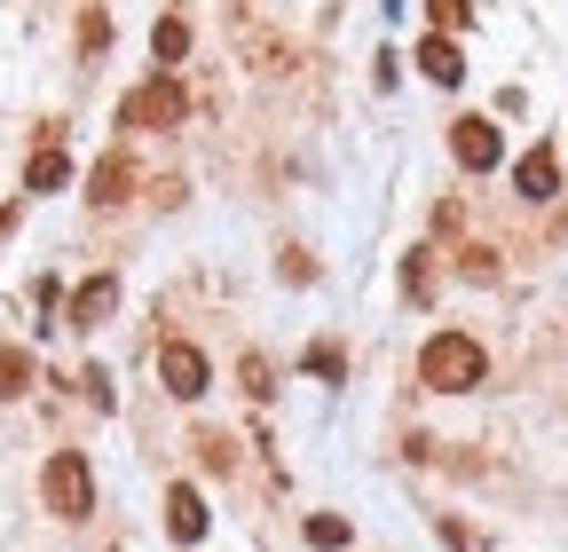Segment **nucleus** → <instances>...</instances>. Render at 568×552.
Here are the masks:
<instances>
[{
  "label": "nucleus",
  "mask_w": 568,
  "mask_h": 552,
  "mask_svg": "<svg viewBox=\"0 0 568 552\" xmlns=\"http://www.w3.org/2000/svg\"><path fill=\"white\" fill-rule=\"evenodd\" d=\"M418 72L435 80V88H458V80H466V55H458V40H443V32H435V40H418Z\"/></svg>",
  "instance_id": "6e6552de"
},
{
  "label": "nucleus",
  "mask_w": 568,
  "mask_h": 552,
  "mask_svg": "<svg viewBox=\"0 0 568 552\" xmlns=\"http://www.w3.org/2000/svg\"><path fill=\"white\" fill-rule=\"evenodd\" d=\"M32 387V356L24 348H0V402H17Z\"/></svg>",
  "instance_id": "ddd939ff"
},
{
  "label": "nucleus",
  "mask_w": 568,
  "mask_h": 552,
  "mask_svg": "<svg viewBox=\"0 0 568 552\" xmlns=\"http://www.w3.org/2000/svg\"><path fill=\"white\" fill-rule=\"evenodd\" d=\"M119 119H126V126H182V119H190V95H182L174 72H159V80H142V88L126 95Z\"/></svg>",
  "instance_id": "7ed1b4c3"
},
{
  "label": "nucleus",
  "mask_w": 568,
  "mask_h": 552,
  "mask_svg": "<svg viewBox=\"0 0 568 552\" xmlns=\"http://www.w3.org/2000/svg\"><path fill=\"white\" fill-rule=\"evenodd\" d=\"M426 17H435V24H443V32H458V24H466V17H474V9H466V0H426Z\"/></svg>",
  "instance_id": "2eb2a0df"
},
{
  "label": "nucleus",
  "mask_w": 568,
  "mask_h": 552,
  "mask_svg": "<svg viewBox=\"0 0 568 552\" xmlns=\"http://www.w3.org/2000/svg\"><path fill=\"white\" fill-rule=\"evenodd\" d=\"M111 308H119V276H88V285L71 293V331H95Z\"/></svg>",
  "instance_id": "0eeeda50"
},
{
  "label": "nucleus",
  "mask_w": 568,
  "mask_h": 552,
  "mask_svg": "<svg viewBox=\"0 0 568 552\" xmlns=\"http://www.w3.org/2000/svg\"><path fill=\"white\" fill-rule=\"evenodd\" d=\"M159 379H166V395H174V402H197L213 371H205V356L190 348V339H166V348H159Z\"/></svg>",
  "instance_id": "20e7f679"
},
{
  "label": "nucleus",
  "mask_w": 568,
  "mask_h": 552,
  "mask_svg": "<svg viewBox=\"0 0 568 552\" xmlns=\"http://www.w3.org/2000/svg\"><path fill=\"white\" fill-rule=\"evenodd\" d=\"M205 521H213V513H205V498L190 490V481H174V490H166V536H174V544H197V536H205Z\"/></svg>",
  "instance_id": "423d86ee"
},
{
  "label": "nucleus",
  "mask_w": 568,
  "mask_h": 552,
  "mask_svg": "<svg viewBox=\"0 0 568 552\" xmlns=\"http://www.w3.org/2000/svg\"><path fill=\"white\" fill-rule=\"evenodd\" d=\"M481 371H489V356H481V339H466V331H435L418 348V379L435 395H474Z\"/></svg>",
  "instance_id": "f257e3e1"
},
{
  "label": "nucleus",
  "mask_w": 568,
  "mask_h": 552,
  "mask_svg": "<svg viewBox=\"0 0 568 552\" xmlns=\"http://www.w3.org/2000/svg\"><path fill=\"white\" fill-rule=\"evenodd\" d=\"M40 490H48V513H63V521H88L95 513V473H88L80 450H55L48 473H40Z\"/></svg>",
  "instance_id": "f03ea898"
},
{
  "label": "nucleus",
  "mask_w": 568,
  "mask_h": 552,
  "mask_svg": "<svg viewBox=\"0 0 568 552\" xmlns=\"http://www.w3.org/2000/svg\"><path fill=\"white\" fill-rule=\"evenodd\" d=\"M71 182V159L48 143V151H32V166H24V190H63Z\"/></svg>",
  "instance_id": "9b49d317"
},
{
  "label": "nucleus",
  "mask_w": 568,
  "mask_h": 552,
  "mask_svg": "<svg viewBox=\"0 0 568 552\" xmlns=\"http://www.w3.org/2000/svg\"><path fill=\"white\" fill-rule=\"evenodd\" d=\"M308 544H316V552H339V544H347V521H339V513H316V521H308Z\"/></svg>",
  "instance_id": "4468645a"
},
{
  "label": "nucleus",
  "mask_w": 568,
  "mask_h": 552,
  "mask_svg": "<svg viewBox=\"0 0 568 552\" xmlns=\"http://www.w3.org/2000/svg\"><path fill=\"white\" fill-rule=\"evenodd\" d=\"M151 55H159V63H182V55H190V24H182V17H159V32H151Z\"/></svg>",
  "instance_id": "f8f14e48"
},
{
  "label": "nucleus",
  "mask_w": 568,
  "mask_h": 552,
  "mask_svg": "<svg viewBox=\"0 0 568 552\" xmlns=\"http://www.w3.org/2000/svg\"><path fill=\"white\" fill-rule=\"evenodd\" d=\"M514 190H521V197H552V190H560V159H552V143H537V151L514 166Z\"/></svg>",
  "instance_id": "1a4fd4ad"
},
{
  "label": "nucleus",
  "mask_w": 568,
  "mask_h": 552,
  "mask_svg": "<svg viewBox=\"0 0 568 552\" xmlns=\"http://www.w3.org/2000/svg\"><path fill=\"white\" fill-rule=\"evenodd\" d=\"M450 151H458L466 174H489L497 159H506V134H497L489 119H458V126H450Z\"/></svg>",
  "instance_id": "39448f33"
},
{
  "label": "nucleus",
  "mask_w": 568,
  "mask_h": 552,
  "mask_svg": "<svg viewBox=\"0 0 568 552\" xmlns=\"http://www.w3.org/2000/svg\"><path fill=\"white\" fill-rule=\"evenodd\" d=\"M308 371L316 379H339V348H308Z\"/></svg>",
  "instance_id": "dca6fc26"
},
{
  "label": "nucleus",
  "mask_w": 568,
  "mask_h": 552,
  "mask_svg": "<svg viewBox=\"0 0 568 552\" xmlns=\"http://www.w3.org/2000/svg\"><path fill=\"white\" fill-rule=\"evenodd\" d=\"M126 190H134V159H126V151H111V159L88 174V197H95V205H119Z\"/></svg>",
  "instance_id": "9d476101"
}]
</instances>
